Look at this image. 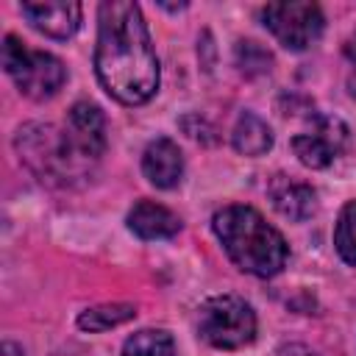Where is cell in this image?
Listing matches in <instances>:
<instances>
[{"instance_id":"obj_1","label":"cell","mask_w":356,"mask_h":356,"mask_svg":"<svg viewBox=\"0 0 356 356\" xmlns=\"http://www.w3.org/2000/svg\"><path fill=\"white\" fill-rule=\"evenodd\" d=\"M95 72L100 86L125 106H142L156 95L159 58L136 3H100Z\"/></svg>"},{"instance_id":"obj_2","label":"cell","mask_w":356,"mask_h":356,"mask_svg":"<svg viewBox=\"0 0 356 356\" xmlns=\"http://www.w3.org/2000/svg\"><path fill=\"white\" fill-rule=\"evenodd\" d=\"M211 228L222 242L228 259L259 278L278 275L289 259V245L253 206L231 203L214 211Z\"/></svg>"},{"instance_id":"obj_3","label":"cell","mask_w":356,"mask_h":356,"mask_svg":"<svg viewBox=\"0 0 356 356\" xmlns=\"http://www.w3.org/2000/svg\"><path fill=\"white\" fill-rule=\"evenodd\" d=\"M14 145L28 170L47 184H72L75 178H86L89 172V164L81 161L70 147L64 128L31 122L17 131Z\"/></svg>"},{"instance_id":"obj_4","label":"cell","mask_w":356,"mask_h":356,"mask_svg":"<svg viewBox=\"0 0 356 356\" xmlns=\"http://www.w3.org/2000/svg\"><path fill=\"white\" fill-rule=\"evenodd\" d=\"M3 67L14 86L31 100H50L67 81V67L61 64V58L28 47L14 33L3 36Z\"/></svg>"},{"instance_id":"obj_5","label":"cell","mask_w":356,"mask_h":356,"mask_svg":"<svg viewBox=\"0 0 356 356\" xmlns=\"http://www.w3.org/2000/svg\"><path fill=\"white\" fill-rule=\"evenodd\" d=\"M197 334L211 348H245L256 339V314L239 295H214L197 312Z\"/></svg>"},{"instance_id":"obj_6","label":"cell","mask_w":356,"mask_h":356,"mask_svg":"<svg viewBox=\"0 0 356 356\" xmlns=\"http://www.w3.org/2000/svg\"><path fill=\"white\" fill-rule=\"evenodd\" d=\"M261 22L286 50L312 47L325 28L317 3H270L261 8Z\"/></svg>"},{"instance_id":"obj_7","label":"cell","mask_w":356,"mask_h":356,"mask_svg":"<svg viewBox=\"0 0 356 356\" xmlns=\"http://www.w3.org/2000/svg\"><path fill=\"white\" fill-rule=\"evenodd\" d=\"M345 145H348V125L339 117H325V114H317L312 120V128H306L292 139L295 156L300 159V164L312 170L328 167L345 150Z\"/></svg>"},{"instance_id":"obj_8","label":"cell","mask_w":356,"mask_h":356,"mask_svg":"<svg viewBox=\"0 0 356 356\" xmlns=\"http://www.w3.org/2000/svg\"><path fill=\"white\" fill-rule=\"evenodd\" d=\"M64 134H67V142L75 150V156L92 167L106 150V117H103L100 106H95L89 100L75 103L67 114Z\"/></svg>"},{"instance_id":"obj_9","label":"cell","mask_w":356,"mask_h":356,"mask_svg":"<svg viewBox=\"0 0 356 356\" xmlns=\"http://www.w3.org/2000/svg\"><path fill=\"white\" fill-rule=\"evenodd\" d=\"M22 17L50 39H70L81 28V3L72 0H47V3H22Z\"/></svg>"},{"instance_id":"obj_10","label":"cell","mask_w":356,"mask_h":356,"mask_svg":"<svg viewBox=\"0 0 356 356\" xmlns=\"http://www.w3.org/2000/svg\"><path fill=\"white\" fill-rule=\"evenodd\" d=\"M142 172L159 189H172L181 184L184 175V156L178 145L167 136L153 139L142 153Z\"/></svg>"},{"instance_id":"obj_11","label":"cell","mask_w":356,"mask_h":356,"mask_svg":"<svg viewBox=\"0 0 356 356\" xmlns=\"http://www.w3.org/2000/svg\"><path fill=\"white\" fill-rule=\"evenodd\" d=\"M267 192H270V200L278 209V214H284L286 220L303 222L317 209V195L303 181H295V178H286V175H275L270 181Z\"/></svg>"},{"instance_id":"obj_12","label":"cell","mask_w":356,"mask_h":356,"mask_svg":"<svg viewBox=\"0 0 356 356\" xmlns=\"http://www.w3.org/2000/svg\"><path fill=\"white\" fill-rule=\"evenodd\" d=\"M128 228L139 239H170L181 231V220H178V214H172L161 203L139 200L128 211Z\"/></svg>"},{"instance_id":"obj_13","label":"cell","mask_w":356,"mask_h":356,"mask_svg":"<svg viewBox=\"0 0 356 356\" xmlns=\"http://www.w3.org/2000/svg\"><path fill=\"white\" fill-rule=\"evenodd\" d=\"M231 145L242 156H264L273 147V131L259 114L242 111L231 131Z\"/></svg>"},{"instance_id":"obj_14","label":"cell","mask_w":356,"mask_h":356,"mask_svg":"<svg viewBox=\"0 0 356 356\" xmlns=\"http://www.w3.org/2000/svg\"><path fill=\"white\" fill-rule=\"evenodd\" d=\"M134 317H136L134 303H100V306H92V309L78 314V328L97 334V331H108L114 325H122Z\"/></svg>"},{"instance_id":"obj_15","label":"cell","mask_w":356,"mask_h":356,"mask_svg":"<svg viewBox=\"0 0 356 356\" xmlns=\"http://www.w3.org/2000/svg\"><path fill=\"white\" fill-rule=\"evenodd\" d=\"M120 356H178V350H175V342L167 331L142 328L125 339Z\"/></svg>"},{"instance_id":"obj_16","label":"cell","mask_w":356,"mask_h":356,"mask_svg":"<svg viewBox=\"0 0 356 356\" xmlns=\"http://www.w3.org/2000/svg\"><path fill=\"white\" fill-rule=\"evenodd\" d=\"M334 245L342 261L356 267V200L345 203V209L339 211V220L334 228Z\"/></svg>"},{"instance_id":"obj_17","label":"cell","mask_w":356,"mask_h":356,"mask_svg":"<svg viewBox=\"0 0 356 356\" xmlns=\"http://www.w3.org/2000/svg\"><path fill=\"white\" fill-rule=\"evenodd\" d=\"M236 64L245 75H261V72H270L273 56L256 42H239L236 44Z\"/></svg>"},{"instance_id":"obj_18","label":"cell","mask_w":356,"mask_h":356,"mask_svg":"<svg viewBox=\"0 0 356 356\" xmlns=\"http://www.w3.org/2000/svg\"><path fill=\"white\" fill-rule=\"evenodd\" d=\"M278 356H317L312 348L300 345V342H289V345H281L278 348Z\"/></svg>"},{"instance_id":"obj_19","label":"cell","mask_w":356,"mask_h":356,"mask_svg":"<svg viewBox=\"0 0 356 356\" xmlns=\"http://www.w3.org/2000/svg\"><path fill=\"white\" fill-rule=\"evenodd\" d=\"M345 56H348V61L356 67V33H353V36L345 42Z\"/></svg>"},{"instance_id":"obj_20","label":"cell","mask_w":356,"mask_h":356,"mask_svg":"<svg viewBox=\"0 0 356 356\" xmlns=\"http://www.w3.org/2000/svg\"><path fill=\"white\" fill-rule=\"evenodd\" d=\"M3 356H22V348L6 339V342H3Z\"/></svg>"},{"instance_id":"obj_21","label":"cell","mask_w":356,"mask_h":356,"mask_svg":"<svg viewBox=\"0 0 356 356\" xmlns=\"http://www.w3.org/2000/svg\"><path fill=\"white\" fill-rule=\"evenodd\" d=\"M348 86H350V95L356 97V67H353V75H350V81H348Z\"/></svg>"}]
</instances>
